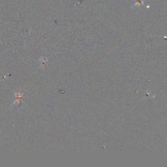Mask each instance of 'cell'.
Segmentation results:
<instances>
[{
  "label": "cell",
  "instance_id": "6da1fadb",
  "mask_svg": "<svg viewBox=\"0 0 167 167\" xmlns=\"http://www.w3.org/2000/svg\"><path fill=\"white\" fill-rule=\"evenodd\" d=\"M142 0H136V4L140 5L141 3H142Z\"/></svg>",
  "mask_w": 167,
  "mask_h": 167
}]
</instances>
